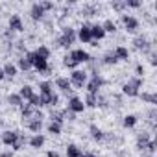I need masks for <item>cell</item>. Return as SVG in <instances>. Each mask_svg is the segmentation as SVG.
<instances>
[{"label":"cell","instance_id":"2e32d148","mask_svg":"<svg viewBox=\"0 0 157 157\" xmlns=\"http://www.w3.org/2000/svg\"><path fill=\"white\" fill-rule=\"evenodd\" d=\"M113 54H115V57H117L118 61H128V59H129V50H128L126 46H122V44L117 46Z\"/></svg>","mask_w":157,"mask_h":157},{"label":"cell","instance_id":"cb8c5ba5","mask_svg":"<svg viewBox=\"0 0 157 157\" xmlns=\"http://www.w3.org/2000/svg\"><path fill=\"white\" fill-rule=\"evenodd\" d=\"M2 70H4L6 78H15V76H17V67H15L13 63H6V65L2 67Z\"/></svg>","mask_w":157,"mask_h":157},{"label":"cell","instance_id":"8d00e7d4","mask_svg":"<svg viewBox=\"0 0 157 157\" xmlns=\"http://www.w3.org/2000/svg\"><path fill=\"white\" fill-rule=\"evenodd\" d=\"M35 52H37L39 56H43V57H46V59L50 57V48H46V46H39V48H37Z\"/></svg>","mask_w":157,"mask_h":157},{"label":"cell","instance_id":"7c38bea8","mask_svg":"<svg viewBox=\"0 0 157 157\" xmlns=\"http://www.w3.org/2000/svg\"><path fill=\"white\" fill-rule=\"evenodd\" d=\"M44 142H46V139H44V135H41V133H35V135H32V137L28 139V144H30V148H33V150L43 148Z\"/></svg>","mask_w":157,"mask_h":157},{"label":"cell","instance_id":"4dcf8cb0","mask_svg":"<svg viewBox=\"0 0 157 157\" xmlns=\"http://www.w3.org/2000/svg\"><path fill=\"white\" fill-rule=\"evenodd\" d=\"M17 65H19V68H21V70H24V72L32 68V65H30V61L26 59V56H21V57H19V61H17Z\"/></svg>","mask_w":157,"mask_h":157},{"label":"cell","instance_id":"9c48e42d","mask_svg":"<svg viewBox=\"0 0 157 157\" xmlns=\"http://www.w3.org/2000/svg\"><path fill=\"white\" fill-rule=\"evenodd\" d=\"M76 39H80L83 44L93 43V37H91V24H82L80 30H78V33H76Z\"/></svg>","mask_w":157,"mask_h":157},{"label":"cell","instance_id":"5b68a950","mask_svg":"<svg viewBox=\"0 0 157 157\" xmlns=\"http://www.w3.org/2000/svg\"><path fill=\"white\" fill-rule=\"evenodd\" d=\"M67 111H70V113H74V115L83 113V111H85V104H83V100H82V98H78V96H70L68 102H67Z\"/></svg>","mask_w":157,"mask_h":157},{"label":"cell","instance_id":"ab89813d","mask_svg":"<svg viewBox=\"0 0 157 157\" xmlns=\"http://www.w3.org/2000/svg\"><path fill=\"white\" fill-rule=\"evenodd\" d=\"M126 6H128V8H139L140 2H139V0H129V2H126Z\"/></svg>","mask_w":157,"mask_h":157},{"label":"cell","instance_id":"f546056e","mask_svg":"<svg viewBox=\"0 0 157 157\" xmlns=\"http://www.w3.org/2000/svg\"><path fill=\"white\" fill-rule=\"evenodd\" d=\"M102 28H104L105 33H115V32H117V22H113L111 19H107V21L102 24Z\"/></svg>","mask_w":157,"mask_h":157},{"label":"cell","instance_id":"4316f807","mask_svg":"<svg viewBox=\"0 0 157 157\" xmlns=\"http://www.w3.org/2000/svg\"><path fill=\"white\" fill-rule=\"evenodd\" d=\"M65 120V111H54L50 113V122H57V124H63Z\"/></svg>","mask_w":157,"mask_h":157},{"label":"cell","instance_id":"74e56055","mask_svg":"<svg viewBox=\"0 0 157 157\" xmlns=\"http://www.w3.org/2000/svg\"><path fill=\"white\" fill-rule=\"evenodd\" d=\"M39 4H41V8L44 10V13H46V11H52V10L56 8V4H54V2H39Z\"/></svg>","mask_w":157,"mask_h":157},{"label":"cell","instance_id":"8992f818","mask_svg":"<svg viewBox=\"0 0 157 157\" xmlns=\"http://www.w3.org/2000/svg\"><path fill=\"white\" fill-rule=\"evenodd\" d=\"M120 19H122V24H124L126 32H129V33H135V32L139 30V21H137L133 15L122 13V15H120Z\"/></svg>","mask_w":157,"mask_h":157},{"label":"cell","instance_id":"7a4b0ae2","mask_svg":"<svg viewBox=\"0 0 157 157\" xmlns=\"http://www.w3.org/2000/svg\"><path fill=\"white\" fill-rule=\"evenodd\" d=\"M74 41H76V30L68 26V28H63V33L56 39V46L68 48L70 44H74Z\"/></svg>","mask_w":157,"mask_h":157},{"label":"cell","instance_id":"ffe728a7","mask_svg":"<svg viewBox=\"0 0 157 157\" xmlns=\"http://www.w3.org/2000/svg\"><path fill=\"white\" fill-rule=\"evenodd\" d=\"M19 94H21V98H22L24 102H28V100L35 94V91H33V87H32V85H22V87H21V91H19Z\"/></svg>","mask_w":157,"mask_h":157},{"label":"cell","instance_id":"ac0fdd59","mask_svg":"<svg viewBox=\"0 0 157 157\" xmlns=\"http://www.w3.org/2000/svg\"><path fill=\"white\" fill-rule=\"evenodd\" d=\"M8 104H10L11 107H21V105L24 104V100L21 98L19 93H10V94H8Z\"/></svg>","mask_w":157,"mask_h":157},{"label":"cell","instance_id":"603a6c76","mask_svg":"<svg viewBox=\"0 0 157 157\" xmlns=\"http://www.w3.org/2000/svg\"><path fill=\"white\" fill-rule=\"evenodd\" d=\"M83 104H85V107H91V109H93V107H98V94H91V93H87Z\"/></svg>","mask_w":157,"mask_h":157},{"label":"cell","instance_id":"d4e9b609","mask_svg":"<svg viewBox=\"0 0 157 157\" xmlns=\"http://www.w3.org/2000/svg\"><path fill=\"white\" fill-rule=\"evenodd\" d=\"M54 93V83L52 82H41L39 83V94H48Z\"/></svg>","mask_w":157,"mask_h":157},{"label":"cell","instance_id":"7bdbcfd3","mask_svg":"<svg viewBox=\"0 0 157 157\" xmlns=\"http://www.w3.org/2000/svg\"><path fill=\"white\" fill-rule=\"evenodd\" d=\"M82 157H98V155H96V153H93V151H87V153H83Z\"/></svg>","mask_w":157,"mask_h":157},{"label":"cell","instance_id":"60d3db41","mask_svg":"<svg viewBox=\"0 0 157 157\" xmlns=\"http://www.w3.org/2000/svg\"><path fill=\"white\" fill-rule=\"evenodd\" d=\"M46 157H61L56 150H50V151H46Z\"/></svg>","mask_w":157,"mask_h":157},{"label":"cell","instance_id":"83f0119b","mask_svg":"<svg viewBox=\"0 0 157 157\" xmlns=\"http://www.w3.org/2000/svg\"><path fill=\"white\" fill-rule=\"evenodd\" d=\"M137 122H139V118H137L135 115H126V117H124V120H122L124 128H135V126H137Z\"/></svg>","mask_w":157,"mask_h":157},{"label":"cell","instance_id":"1f68e13d","mask_svg":"<svg viewBox=\"0 0 157 157\" xmlns=\"http://www.w3.org/2000/svg\"><path fill=\"white\" fill-rule=\"evenodd\" d=\"M139 96H140L142 102H148V104H151V105L157 104V98H155V94H151V93H142V94H139Z\"/></svg>","mask_w":157,"mask_h":157},{"label":"cell","instance_id":"e0dca14e","mask_svg":"<svg viewBox=\"0 0 157 157\" xmlns=\"http://www.w3.org/2000/svg\"><path fill=\"white\" fill-rule=\"evenodd\" d=\"M89 133H91V139H93V140H96V142H100V140H104V139H105V133H104L98 126H94V124L89 128Z\"/></svg>","mask_w":157,"mask_h":157},{"label":"cell","instance_id":"4fadbf2b","mask_svg":"<svg viewBox=\"0 0 157 157\" xmlns=\"http://www.w3.org/2000/svg\"><path fill=\"white\" fill-rule=\"evenodd\" d=\"M56 87H57L61 93H67V94L72 91V89H70V87H72V85H70V80H68V78H65V76H59L57 80H56Z\"/></svg>","mask_w":157,"mask_h":157},{"label":"cell","instance_id":"7402d4cb","mask_svg":"<svg viewBox=\"0 0 157 157\" xmlns=\"http://www.w3.org/2000/svg\"><path fill=\"white\" fill-rule=\"evenodd\" d=\"M83 151L80 146H76V144H68L67 146V157H82Z\"/></svg>","mask_w":157,"mask_h":157},{"label":"cell","instance_id":"30bf717a","mask_svg":"<svg viewBox=\"0 0 157 157\" xmlns=\"http://www.w3.org/2000/svg\"><path fill=\"white\" fill-rule=\"evenodd\" d=\"M8 30H11V32H24V22H22L21 15H11L10 17Z\"/></svg>","mask_w":157,"mask_h":157},{"label":"cell","instance_id":"ee69618b","mask_svg":"<svg viewBox=\"0 0 157 157\" xmlns=\"http://www.w3.org/2000/svg\"><path fill=\"white\" fill-rule=\"evenodd\" d=\"M4 78H6V74H4V70H2V68H0V82H2Z\"/></svg>","mask_w":157,"mask_h":157},{"label":"cell","instance_id":"b9f144b4","mask_svg":"<svg viewBox=\"0 0 157 157\" xmlns=\"http://www.w3.org/2000/svg\"><path fill=\"white\" fill-rule=\"evenodd\" d=\"M0 157H13V153L11 151H2V153H0Z\"/></svg>","mask_w":157,"mask_h":157},{"label":"cell","instance_id":"8fae6325","mask_svg":"<svg viewBox=\"0 0 157 157\" xmlns=\"http://www.w3.org/2000/svg\"><path fill=\"white\" fill-rule=\"evenodd\" d=\"M24 122V126L35 135V133H41V128H43V120H39V118H28V120H22Z\"/></svg>","mask_w":157,"mask_h":157},{"label":"cell","instance_id":"3957f363","mask_svg":"<svg viewBox=\"0 0 157 157\" xmlns=\"http://www.w3.org/2000/svg\"><path fill=\"white\" fill-rule=\"evenodd\" d=\"M68 80H70V85L82 89V87H85V83H87V72L76 68V70L70 72V78H68Z\"/></svg>","mask_w":157,"mask_h":157},{"label":"cell","instance_id":"d6a6232c","mask_svg":"<svg viewBox=\"0 0 157 157\" xmlns=\"http://www.w3.org/2000/svg\"><path fill=\"white\" fill-rule=\"evenodd\" d=\"M102 59H104V63H105V65H117V63H118V59L115 57V54H113V52L104 54V57H102Z\"/></svg>","mask_w":157,"mask_h":157},{"label":"cell","instance_id":"9a60e30c","mask_svg":"<svg viewBox=\"0 0 157 157\" xmlns=\"http://www.w3.org/2000/svg\"><path fill=\"white\" fill-rule=\"evenodd\" d=\"M30 17H32L33 21H41V19L44 17V10L41 8V4H33V6L30 8Z\"/></svg>","mask_w":157,"mask_h":157},{"label":"cell","instance_id":"6da1fadb","mask_svg":"<svg viewBox=\"0 0 157 157\" xmlns=\"http://www.w3.org/2000/svg\"><path fill=\"white\" fill-rule=\"evenodd\" d=\"M26 59L30 61V65H32L39 74H44V72H50V70H52V67L48 65V59L43 57V56H39L35 50H33V52H28V54H26Z\"/></svg>","mask_w":157,"mask_h":157},{"label":"cell","instance_id":"44dd1931","mask_svg":"<svg viewBox=\"0 0 157 157\" xmlns=\"http://www.w3.org/2000/svg\"><path fill=\"white\" fill-rule=\"evenodd\" d=\"M122 93H124L126 96H139V94H140L139 89H137L135 85H131L129 82H126V83L122 85Z\"/></svg>","mask_w":157,"mask_h":157},{"label":"cell","instance_id":"d6986e66","mask_svg":"<svg viewBox=\"0 0 157 157\" xmlns=\"http://www.w3.org/2000/svg\"><path fill=\"white\" fill-rule=\"evenodd\" d=\"M133 44H135V48H137V50L150 52V43H148V39H146V37H137V39L133 41Z\"/></svg>","mask_w":157,"mask_h":157},{"label":"cell","instance_id":"ba28073f","mask_svg":"<svg viewBox=\"0 0 157 157\" xmlns=\"http://www.w3.org/2000/svg\"><path fill=\"white\" fill-rule=\"evenodd\" d=\"M68 54H70V57H72V59H74L78 65H82V63H89V61H91V56H89V52H85L83 48L70 50Z\"/></svg>","mask_w":157,"mask_h":157},{"label":"cell","instance_id":"836d02e7","mask_svg":"<svg viewBox=\"0 0 157 157\" xmlns=\"http://www.w3.org/2000/svg\"><path fill=\"white\" fill-rule=\"evenodd\" d=\"M24 144H26V137H24L22 133H19V139H17V142H15L11 148H13L15 151H19V150H22V148H24Z\"/></svg>","mask_w":157,"mask_h":157},{"label":"cell","instance_id":"5bb4252c","mask_svg":"<svg viewBox=\"0 0 157 157\" xmlns=\"http://www.w3.org/2000/svg\"><path fill=\"white\" fill-rule=\"evenodd\" d=\"M91 37H93L94 43H98L105 37V32H104L102 24H91Z\"/></svg>","mask_w":157,"mask_h":157},{"label":"cell","instance_id":"e575fe53","mask_svg":"<svg viewBox=\"0 0 157 157\" xmlns=\"http://www.w3.org/2000/svg\"><path fill=\"white\" fill-rule=\"evenodd\" d=\"M63 65H65V67H68V68H72V70H76V67H78V63L70 57V54H67V56L63 57Z\"/></svg>","mask_w":157,"mask_h":157},{"label":"cell","instance_id":"f35d334b","mask_svg":"<svg viewBox=\"0 0 157 157\" xmlns=\"http://www.w3.org/2000/svg\"><path fill=\"white\" fill-rule=\"evenodd\" d=\"M135 76H137V78H142V76H144V67H142L140 63L135 67Z\"/></svg>","mask_w":157,"mask_h":157},{"label":"cell","instance_id":"484cf974","mask_svg":"<svg viewBox=\"0 0 157 157\" xmlns=\"http://www.w3.org/2000/svg\"><path fill=\"white\" fill-rule=\"evenodd\" d=\"M150 142V135L148 133H140L137 137V148L139 150H146V144Z\"/></svg>","mask_w":157,"mask_h":157},{"label":"cell","instance_id":"f1b7e54d","mask_svg":"<svg viewBox=\"0 0 157 157\" xmlns=\"http://www.w3.org/2000/svg\"><path fill=\"white\" fill-rule=\"evenodd\" d=\"M61 129H63V126H61V124H57V122H50V124L46 126V131H48L50 135H59V133H61Z\"/></svg>","mask_w":157,"mask_h":157},{"label":"cell","instance_id":"52a82bcc","mask_svg":"<svg viewBox=\"0 0 157 157\" xmlns=\"http://www.w3.org/2000/svg\"><path fill=\"white\" fill-rule=\"evenodd\" d=\"M19 133H21V131H15V129H6V131H2V135H0V140H2V144H4V146H10V148H11V146L17 142Z\"/></svg>","mask_w":157,"mask_h":157},{"label":"cell","instance_id":"277c9868","mask_svg":"<svg viewBox=\"0 0 157 157\" xmlns=\"http://www.w3.org/2000/svg\"><path fill=\"white\" fill-rule=\"evenodd\" d=\"M104 83H105V80H104L100 74H93V76H91V80H87V83H85L87 93H91V94H98V91L104 87Z\"/></svg>","mask_w":157,"mask_h":157},{"label":"cell","instance_id":"f6af8a7d","mask_svg":"<svg viewBox=\"0 0 157 157\" xmlns=\"http://www.w3.org/2000/svg\"><path fill=\"white\" fill-rule=\"evenodd\" d=\"M0 105H2V98H0Z\"/></svg>","mask_w":157,"mask_h":157},{"label":"cell","instance_id":"d590c367","mask_svg":"<svg viewBox=\"0 0 157 157\" xmlns=\"http://www.w3.org/2000/svg\"><path fill=\"white\" fill-rule=\"evenodd\" d=\"M131 85H135L137 89H140L142 87V78H137V76H133V78H129V80H128Z\"/></svg>","mask_w":157,"mask_h":157}]
</instances>
